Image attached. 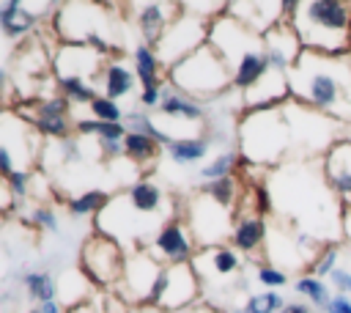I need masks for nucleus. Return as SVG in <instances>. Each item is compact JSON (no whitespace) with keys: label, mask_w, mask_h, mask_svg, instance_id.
<instances>
[{"label":"nucleus","mask_w":351,"mask_h":313,"mask_svg":"<svg viewBox=\"0 0 351 313\" xmlns=\"http://www.w3.org/2000/svg\"><path fill=\"white\" fill-rule=\"evenodd\" d=\"M291 96L337 124H351V60L348 55L332 58L302 52L299 63L288 71Z\"/></svg>","instance_id":"nucleus-1"},{"label":"nucleus","mask_w":351,"mask_h":313,"mask_svg":"<svg viewBox=\"0 0 351 313\" xmlns=\"http://www.w3.org/2000/svg\"><path fill=\"white\" fill-rule=\"evenodd\" d=\"M291 25L307 52L332 58L351 52V5L340 0L299 3Z\"/></svg>","instance_id":"nucleus-2"},{"label":"nucleus","mask_w":351,"mask_h":313,"mask_svg":"<svg viewBox=\"0 0 351 313\" xmlns=\"http://www.w3.org/2000/svg\"><path fill=\"white\" fill-rule=\"evenodd\" d=\"M167 82L178 93L206 104L208 99L233 88V74L222 60V55L211 44H203L200 49H195L192 55H186L184 60L167 69Z\"/></svg>","instance_id":"nucleus-3"},{"label":"nucleus","mask_w":351,"mask_h":313,"mask_svg":"<svg viewBox=\"0 0 351 313\" xmlns=\"http://www.w3.org/2000/svg\"><path fill=\"white\" fill-rule=\"evenodd\" d=\"M288 115L285 107L247 110L239 124V151L252 165H274L288 151Z\"/></svg>","instance_id":"nucleus-4"},{"label":"nucleus","mask_w":351,"mask_h":313,"mask_svg":"<svg viewBox=\"0 0 351 313\" xmlns=\"http://www.w3.org/2000/svg\"><path fill=\"white\" fill-rule=\"evenodd\" d=\"M80 269L85 275V280H90L99 288H118V283L123 280V269H126V255L121 250V244L101 233L93 231L82 250H80Z\"/></svg>","instance_id":"nucleus-5"},{"label":"nucleus","mask_w":351,"mask_h":313,"mask_svg":"<svg viewBox=\"0 0 351 313\" xmlns=\"http://www.w3.org/2000/svg\"><path fill=\"white\" fill-rule=\"evenodd\" d=\"M208 27H211V22H206V19H200L197 14L186 11L184 3H181L176 19H173L170 27L165 30L162 41L154 47V52H156V58L162 60V66L170 69V66H176L178 60H184L186 55H192L195 49H200L203 44H208Z\"/></svg>","instance_id":"nucleus-6"},{"label":"nucleus","mask_w":351,"mask_h":313,"mask_svg":"<svg viewBox=\"0 0 351 313\" xmlns=\"http://www.w3.org/2000/svg\"><path fill=\"white\" fill-rule=\"evenodd\" d=\"M192 211L195 214L189 220V231H192V239L197 242L200 250L217 247V244H222V236L225 233H233L230 209H222L211 198H206V195L197 192L195 200H192Z\"/></svg>","instance_id":"nucleus-7"},{"label":"nucleus","mask_w":351,"mask_h":313,"mask_svg":"<svg viewBox=\"0 0 351 313\" xmlns=\"http://www.w3.org/2000/svg\"><path fill=\"white\" fill-rule=\"evenodd\" d=\"M162 266H165V264H159L156 255H151V253H143V250L132 253V255L126 258L123 280H121L118 288H115L118 297H121L123 302H148V294H151V288H154V283H156Z\"/></svg>","instance_id":"nucleus-8"},{"label":"nucleus","mask_w":351,"mask_h":313,"mask_svg":"<svg viewBox=\"0 0 351 313\" xmlns=\"http://www.w3.org/2000/svg\"><path fill=\"white\" fill-rule=\"evenodd\" d=\"M104 55L96 52L93 47L88 44H63L52 60V69L58 74V80H69V77H77V80H85L90 82L96 74L104 71Z\"/></svg>","instance_id":"nucleus-9"},{"label":"nucleus","mask_w":351,"mask_h":313,"mask_svg":"<svg viewBox=\"0 0 351 313\" xmlns=\"http://www.w3.org/2000/svg\"><path fill=\"white\" fill-rule=\"evenodd\" d=\"M200 297V275L195 272L192 264H167V283L165 294L159 299V310L165 313H178L189 308Z\"/></svg>","instance_id":"nucleus-10"},{"label":"nucleus","mask_w":351,"mask_h":313,"mask_svg":"<svg viewBox=\"0 0 351 313\" xmlns=\"http://www.w3.org/2000/svg\"><path fill=\"white\" fill-rule=\"evenodd\" d=\"M261 38H263V52L269 58V66L277 69V71H282V74H288L299 63V58L304 52L302 41H299V36L293 30V25L285 22V19L277 22L274 27H269Z\"/></svg>","instance_id":"nucleus-11"},{"label":"nucleus","mask_w":351,"mask_h":313,"mask_svg":"<svg viewBox=\"0 0 351 313\" xmlns=\"http://www.w3.org/2000/svg\"><path fill=\"white\" fill-rule=\"evenodd\" d=\"M189 225L178 217L167 220L156 236L151 239V253L156 250L159 258H165V264H192V253H195V242L189 236Z\"/></svg>","instance_id":"nucleus-12"},{"label":"nucleus","mask_w":351,"mask_h":313,"mask_svg":"<svg viewBox=\"0 0 351 313\" xmlns=\"http://www.w3.org/2000/svg\"><path fill=\"white\" fill-rule=\"evenodd\" d=\"M192 266L200 277H214V280H225L230 275H236L241 269V255L236 247L228 244H217V247H206L192 258Z\"/></svg>","instance_id":"nucleus-13"},{"label":"nucleus","mask_w":351,"mask_h":313,"mask_svg":"<svg viewBox=\"0 0 351 313\" xmlns=\"http://www.w3.org/2000/svg\"><path fill=\"white\" fill-rule=\"evenodd\" d=\"M137 8V27L143 33V44L148 47H156L165 36V30L170 27V22L176 19V14L170 11H178V3H143V5H134Z\"/></svg>","instance_id":"nucleus-14"},{"label":"nucleus","mask_w":351,"mask_h":313,"mask_svg":"<svg viewBox=\"0 0 351 313\" xmlns=\"http://www.w3.org/2000/svg\"><path fill=\"white\" fill-rule=\"evenodd\" d=\"M324 173H326V184L337 195L351 198V140H340L326 148Z\"/></svg>","instance_id":"nucleus-15"},{"label":"nucleus","mask_w":351,"mask_h":313,"mask_svg":"<svg viewBox=\"0 0 351 313\" xmlns=\"http://www.w3.org/2000/svg\"><path fill=\"white\" fill-rule=\"evenodd\" d=\"M159 115L173 118V121H189V124H203L206 121V107L184 93H178L170 82L162 85V104H159Z\"/></svg>","instance_id":"nucleus-16"},{"label":"nucleus","mask_w":351,"mask_h":313,"mask_svg":"<svg viewBox=\"0 0 351 313\" xmlns=\"http://www.w3.org/2000/svg\"><path fill=\"white\" fill-rule=\"evenodd\" d=\"M38 22V14H30L27 3L19 0H3L0 3V30L5 38H22L33 30V25Z\"/></svg>","instance_id":"nucleus-17"},{"label":"nucleus","mask_w":351,"mask_h":313,"mask_svg":"<svg viewBox=\"0 0 351 313\" xmlns=\"http://www.w3.org/2000/svg\"><path fill=\"white\" fill-rule=\"evenodd\" d=\"M132 55H134V74H137L143 91H145V88H162V85L167 82V69H165L162 60L156 58L154 47L137 44Z\"/></svg>","instance_id":"nucleus-18"},{"label":"nucleus","mask_w":351,"mask_h":313,"mask_svg":"<svg viewBox=\"0 0 351 313\" xmlns=\"http://www.w3.org/2000/svg\"><path fill=\"white\" fill-rule=\"evenodd\" d=\"M266 220L263 217H241L239 222H233V233H230V244L239 253H255L263 242H266Z\"/></svg>","instance_id":"nucleus-19"},{"label":"nucleus","mask_w":351,"mask_h":313,"mask_svg":"<svg viewBox=\"0 0 351 313\" xmlns=\"http://www.w3.org/2000/svg\"><path fill=\"white\" fill-rule=\"evenodd\" d=\"M101 88H104V96L107 99H112V102L115 99H123V96H129L137 88V74L132 69H126L123 63L112 60L101 71Z\"/></svg>","instance_id":"nucleus-20"},{"label":"nucleus","mask_w":351,"mask_h":313,"mask_svg":"<svg viewBox=\"0 0 351 313\" xmlns=\"http://www.w3.org/2000/svg\"><path fill=\"white\" fill-rule=\"evenodd\" d=\"M126 198H129V203H132L143 217H154V214L162 209V203H165L162 187L154 184V181H148V178L134 181V184L126 189Z\"/></svg>","instance_id":"nucleus-21"},{"label":"nucleus","mask_w":351,"mask_h":313,"mask_svg":"<svg viewBox=\"0 0 351 313\" xmlns=\"http://www.w3.org/2000/svg\"><path fill=\"white\" fill-rule=\"evenodd\" d=\"M208 148H211L208 137H184V140H173L167 146L173 162H178V165H195V162H200L208 154Z\"/></svg>","instance_id":"nucleus-22"},{"label":"nucleus","mask_w":351,"mask_h":313,"mask_svg":"<svg viewBox=\"0 0 351 313\" xmlns=\"http://www.w3.org/2000/svg\"><path fill=\"white\" fill-rule=\"evenodd\" d=\"M197 192L211 198L222 209H233L236 200H239V181H236V176H225V178H217V181H203L197 187Z\"/></svg>","instance_id":"nucleus-23"},{"label":"nucleus","mask_w":351,"mask_h":313,"mask_svg":"<svg viewBox=\"0 0 351 313\" xmlns=\"http://www.w3.org/2000/svg\"><path fill=\"white\" fill-rule=\"evenodd\" d=\"M123 151H126V156H129L132 162L145 165V162H151V159H156V156H159L162 146H159L154 137L143 135V132H129V135H126V140H123Z\"/></svg>","instance_id":"nucleus-24"},{"label":"nucleus","mask_w":351,"mask_h":313,"mask_svg":"<svg viewBox=\"0 0 351 313\" xmlns=\"http://www.w3.org/2000/svg\"><path fill=\"white\" fill-rule=\"evenodd\" d=\"M110 200L112 198L104 189H85L82 195L69 200V214L71 217H93V214H101Z\"/></svg>","instance_id":"nucleus-25"},{"label":"nucleus","mask_w":351,"mask_h":313,"mask_svg":"<svg viewBox=\"0 0 351 313\" xmlns=\"http://www.w3.org/2000/svg\"><path fill=\"white\" fill-rule=\"evenodd\" d=\"M22 286H25V291H27L38 305L52 302V299H55V291H58L49 272H25V275H22Z\"/></svg>","instance_id":"nucleus-26"},{"label":"nucleus","mask_w":351,"mask_h":313,"mask_svg":"<svg viewBox=\"0 0 351 313\" xmlns=\"http://www.w3.org/2000/svg\"><path fill=\"white\" fill-rule=\"evenodd\" d=\"M293 288H296L302 297H307V302L315 305V308H326L329 299H332L329 286H326L321 277H315V275H304V277H299V280L293 283Z\"/></svg>","instance_id":"nucleus-27"},{"label":"nucleus","mask_w":351,"mask_h":313,"mask_svg":"<svg viewBox=\"0 0 351 313\" xmlns=\"http://www.w3.org/2000/svg\"><path fill=\"white\" fill-rule=\"evenodd\" d=\"M58 88H60V93H63L69 102L88 104V107H90V102L99 96V93H96V88H93V82H85V80H77V77L58 80Z\"/></svg>","instance_id":"nucleus-28"},{"label":"nucleus","mask_w":351,"mask_h":313,"mask_svg":"<svg viewBox=\"0 0 351 313\" xmlns=\"http://www.w3.org/2000/svg\"><path fill=\"white\" fill-rule=\"evenodd\" d=\"M236 159H239V154H236V151H225V154H219V156H217V159H211L206 167H200V178H203V181H217V178L233 176L230 170H233Z\"/></svg>","instance_id":"nucleus-29"},{"label":"nucleus","mask_w":351,"mask_h":313,"mask_svg":"<svg viewBox=\"0 0 351 313\" xmlns=\"http://www.w3.org/2000/svg\"><path fill=\"white\" fill-rule=\"evenodd\" d=\"M288 302L277 294V291H263V294H252L244 305L247 313H280Z\"/></svg>","instance_id":"nucleus-30"},{"label":"nucleus","mask_w":351,"mask_h":313,"mask_svg":"<svg viewBox=\"0 0 351 313\" xmlns=\"http://www.w3.org/2000/svg\"><path fill=\"white\" fill-rule=\"evenodd\" d=\"M90 113H93V118H96V121H104V124H121V118H123V113H121L118 102L107 99L104 93H101V96H96V99L90 102Z\"/></svg>","instance_id":"nucleus-31"},{"label":"nucleus","mask_w":351,"mask_h":313,"mask_svg":"<svg viewBox=\"0 0 351 313\" xmlns=\"http://www.w3.org/2000/svg\"><path fill=\"white\" fill-rule=\"evenodd\" d=\"M5 189L11 192L14 200H25L27 198V189H30V170H14L5 178Z\"/></svg>","instance_id":"nucleus-32"},{"label":"nucleus","mask_w":351,"mask_h":313,"mask_svg":"<svg viewBox=\"0 0 351 313\" xmlns=\"http://www.w3.org/2000/svg\"><path fill=\"white\" fill-rule=\"evenodd\" d=\"M258 283L266 286V288H282L288 286V275L277 266H269V264H261L258 266Z\"/></svg>","instance_id":"nucleus-33"},{"label":"nucleus","mask_w":351,"mask_h":313,"mask_svg":"<svg viewBox=\"0 0 351 313\" xmlns=\"http://www.w3.org/2000/svg\"><path fill=\"white\" fill-rule=\"evenodd\" d=\"M337 258H340V250H337V244H329L326 250H321V258H318V264L313 266V275L315 277H326V275H332L337 266Z\"/></svg>","instance_id":"nucleus-34"},{"label":"nucleus","mask_w":351,"mask_h":313,"mask_svg":"<svg viewBox=\"0 0 351 313\" xmlns=\"http://www.w3.org/2000/svg\"><path fill=\"white\" fill-rule=\"evenodd\" d=\"M30 222H36L38 228H47V231H58V214L49 206H36L30 211Z\"/></svg>","instance_id":"nucleus-35"},{"label":"nucleus","mask_w":351,"mask_h":313,"mask_svg":"<svg viewBox=\"0 0 351 313\" xmlns=\"http://www.w3.org/2000/svg\"><path fill=\"white\" fill-rule=\"evenodd\" d=\"M329 283L337 288V294L351 297V272H348V269H335V272L329 275Z\"/></svg>","instance_id":"nucleus-36"},{"label":"nucleus","mask_w":351,"mask_h":313,"mask_svg":"<svg viewBox=\"0 0 351 313\" xmlns=\"http://www.w3.org/2000/svg\"><path fill=\"white\" fill-rule=\"evenodd\" d=\"M140 104L145 110H159V104H162V88H145L140 93Z\"/></svg>","instance_id":"nucleus-37"},{"label":"nucleus","mask_w":351,"mask_h":313,"mask_svg":"<svg viewBox=\"0 0 351 313\" xmlns=\"http://www.w3.org/2000/svg\"><path fill=\"white\" fill-rule=\"evenodd\" d=\"M324 310H326V313H351V297H346V294H335Z\"/></svg>","instance_id":"nucleus-38"},{"label":"nucleus","mask_w":351,"mask_h":313,"mask_svg":"<svg viewBox=\"0 0 351 313\" xmlns=\"http://www.w3.org/2000/svg\"><path fill=\"white\" fill-rule=\"evenodd\" d=\"M60 154H63V162H77L80 159V146H77V140H63L60 143Z\"/></svg>","instance_id":"nucleus-39"},{"label":"nucleus","mask_w":351,"mask_h":313,"mask_svg":"<svg viewBox=\"0 0 351 313\" xmlns=\"http://www.w3.org/2000/svg\"><path fill=\"white\" fill-rule=\"evenodd\" d=\"M280 313H313V310H310V305H304V302H288Z\"/></svg>","instance_id":"nucleus-40"},{"label":"nucleus","mask_w":351,"mask_h":313,"mask_svg":"<svg viewBox=\"0 0 351 313\" xmlns=\"http://www.w3.org/2000/svg\"><path fill=\"white\" fill-rule=\"evenodd\" d=\"M66 313H96V310H93V308H90V305H88V302L82 299V302H77V305H71V308H69Z\"/></svg>","instance_id":"nucleus-41"},{"label":"nucleus","mask_w":351,"mask_h":313,"mask_svg":"<svg viewBox=\"0 0 351 313\" xmlns=\"http://www.w3.org/2000/svg\"><path fill=\"white\" fill-rule=\"evenodd\" d=\"M38 310H41V313H63V310H60V305H58L55 299H52V302H44V305H38Z\"/></svg>","instance_id":"nucleus-42"},{"label":"nucleus","mask_w":351,"mask_h":313,"mask_svg":"<svg viewBox=\"0 0 351 313\" xmlns=\"http://www.w3.org/2000/svg\"><path fill=\"white\" fill-rule=\"evenodd\" d=\"M343 225H346V233L351 239V206H346V214H343Z\"/></svg>","instance_id":"nucleus-43"},{"label":"nucleus","mask_w":351,"mask_h":313,"mask_svg":"<svg viewBox=\"0 0 351 313\" xmlns=\"http://www.w3.org/2000/svg\"><path fill=\"white\" fill-rule=\"evenodd\" d=\"M192 313H219V310H214V308H197V310H192Z\"/></svg>","instance_id":"nucleus-44"},{"label":"nucleus","mask_w":351,"mask_h":313,"mask_svg":"<svg viewBox=\"0 0 351 313\" xmlns=\"http://www.w3.org/2000/svg\"><path fill=\"white\" fill-rule=\"evenodd\" d=\"M27 313H41V310H38V308H33V310H27Z\"/></svg>","instance_id":"nucleus-45"}]
</instances>
